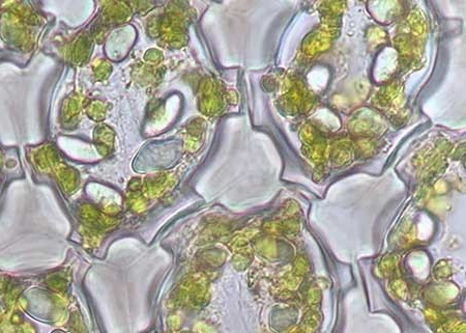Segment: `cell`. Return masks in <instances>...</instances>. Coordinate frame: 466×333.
I'll use <instances>...</instances> for the list:
<instances>
[{
    "label": "cell",
    "mask_w": 466,
    "mask_h": 333,
    "mask_svg": "<svg viewBox=\"0 0 466 333\" xmlns=\"http://www.w3.org/2000/svg\"><path fill=\"white\" fill-rule=\"evenodd\" d=\"M9 278L6 276H0V292L5 291L8 286Z\"/></svg>",
    "instance_id": "cell-1"
},
{
    "label": "cell",
    "mask_w": 466,
    "mask_h": 333,
    "mask_svg": "<svg viewBox=\"0 0 466 333\" xmlns=\"http://www.w3.org/2000/svg\"><path fill=\"white\" fill-rule=\"evenodd\" d=\"M19 333H36L35 329H33L29 324H22L19 327Z\"/></svg>",
    "instance_id": "cell-2"
},
{
    "label": "cell",
    "mask_w": 466,
    "mask_h": 333,
    "mask_svg": "<svg viewBox=\"0 0 466 333\" xmlns=\"http://www.w3.org/2000/svg\"><path fill=\"white\" fill-rule=\"evenodd\" d=\"M1 321H2V314H1V312H0V322H1Z\"/></svg>",
    "instance_id": "cell-3"
}]
</instances>
